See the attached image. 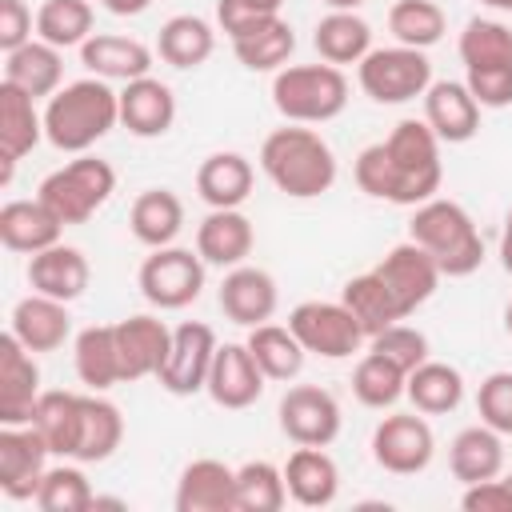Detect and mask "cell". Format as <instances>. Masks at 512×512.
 Returning a JSON list of instances; mask_svg holds the SVG:
<instances>
[{
	"mask_svg": "<svg viewBox=\"0 0 512 512\" xmlns=\"http://www.w3.org/2000/svg\"><path fill=\"white\" fill-rule=\"evenodd\" d=\"M352 172L364 196L416 208L440 192V140L424 120H400L380 144H368L356 156Z\"/></svg>",
	"mask_w": 512,
	"mask_h": 512,
	"instance_id": "6da1fadb",
	"label": "cell"
},
{
	"mask_svg": "<svg viewBox=\"0 0 512 512\" xmlns=\"http://www.w3.org/2000/svg\"><path fill=\"white\" fill-rule=\"evenodd\" d=\"M116 124H120V92L100 76L72 80L60 92H52L44 104V140L56 152L80 156L92 144H100Z\"/></svg>",
	"mask_w": 512,
	"mask_h": 512,
	"instance_id": "7a4b0ae2",
	"label": "cell"
},
{
	"mask_svg": "<svg viewBox=\"0 0 512 512\" xmlns=\"http://www.w3.org/2000/svg\"><path fill=\"white\" fill-rule=\"evenodd\" d=\"M260 168L276 192L292 200H316L336 184V156L328 140L304 124H284L264 136Z\"/></svg>",
	"mask_w": 512,
	"mask_h": 512,
	"instance_id": "3957f363",
	"label": "cell"
},
{
	"mask_svg": "<svg viewBox=\"0 0 512 512\" xmlns=\"http://www.w3.org/2000/svg\"><path fill=\"white\" fill-rule=\"evenodd\" d=\"M408 240H416L436 260L440 276H448V280L472 276L484 264V240H480L468 208L456 200H444V196H432L412 208Z\"/></svg>",
	"mask_w": 512,
	"mask_h": 512,
	"instance_id": "277c9868",
	"label": "cell"
},
{
	"mask_svg": "<svg viewBox=\"0 0 512 512\" xmlns=\"http://www.w3.org/2000/svg\"><path fill=\"white\" fill-rule=\"evenodd\" d=\"M272 104L288 124H328L348 108V76L336 64H284L272 72Z\"/></svg>",
	"mask_w": 512,
	"mask_h": 512,
	"instance_id": "5b68a950",
	"label": "cell"
},
{
	"mask_svg": "<svg viewBox=\"0 0 512 512\" xmlns=\"http://www.w3.org/2000/svg\"><path fill=\"white\" fill-rule=\"evenodd\" d=\"M112 192H116V168L92 152H80L64 168L48 172L36 188V196L60 216L64 228L92 220L112 200Z\"/></svg>",
	"mask_w": 512,
	"mask_h": 512,
	"instance_id": "8992f818",
	"label": "cell"
},
{
	"mask_svg": "<svg viewBox=\"0 0 512 512\" xmlns=\"http://www.w3.org/2000/svg\"><path fill=\"white\" fill-rule=\"evenodd\" d=\"M356 80H360V92L376 104H408L428 92L432 60L424 48H408V44L372 48L356 64Z\"/></svg>",
	"mask_w": 512,
	"mask_h": 512,
	"instance_id": "52a82bcc",
	"label": "cell"
},
{
	"mask_svg": "<svg viewBox=\"0 0 512 512\" xmlns=\"http://www.w3.org/2000/svg\"><path fill=\"white\" fill-rule=\"evenodd\" d=\"M204 256L192 252V248H180V244H164V248H152V256H144L140 272H136V284H140V296L160 308V312H180L188 308L192 300H200L204 292Z\"/></svg>",
	"mask_w": 512,
	"mask_h": 512,
	"instance_id": "ba28073f",
	"label": "cell"
},
{
	"mask_svg": "<svg viewBox=\"0 0 512 512\" xmlns=\"http://www.w3.org/2000/svg\"><path fill=\"white\" fill-rule=\"evenodd\" d=\"M288 328L296 332L304 352L320 360H348L368 340L360 320L344 308V300H300L288 312Z\"/></svg>",
	"mask_w": 512,
	"mask_h": 512,
	"instance_id": "9c48e42d",
	"label": "cell"
},
{
	"mask_svg": "<svg viewBox=\"0 0 512 512\" xmlns=\"http://www.w3.org/2000/svg\"><path fill=\"white\" fill-rule=\"evenodd\" d=\"M216 332L204 324V320H184L172 328V344H168V356L156 372L160 388L172 392V396H196L204 392L208 384V372H212V360H216Z\"/></svg>",
	"mask_w": 512,
	"mask_h": 512,
	"instance_id": "30bf717a",
	"label": "cell"
},
{
	"mask_svg": "<svg viewBox=\"0 0 512 512\" xmlns=\"http://www.w3.org/2000/svg\"><path fill=\"white\" fill-rule=\"evenodd\" d=\"M436 436L424 412H392L372 428V460L392 476H416L432 464Z\"/></svg>",
	"mask_w": 512,
	"mask_h": 512,
	"instance_id": "8fae6325",
	"label": "cell"
},
{
	"mask_svg": "<svg viewBox=\"0 0 512 512\" xmlns=\"http://www.w3.org/2000/svg\"><path fill=\"white\" fill-rule=\"evenodd\" d=\"M276 420L292 444H312V448H328L344 424L336 396L320 384H292L276 404Z\"/></svg>",
	"mask_w": 512,
	"mask_h": 512,
	"instance_id": "7c38bea8",
	"label": "cell"
},
{
	"mask_svg": "<svg viewBox=\"0 0 512 512\" xmlns=\"http://www.w3.org/2000/svg\"><path fill=\"white\" fill-rule=\"evenodd\" d=\"M48 456L52 452L32 424H0V492L8 500H36Z\"/></svg>",
	"mask_w": 512,
	"mask_h": 512,
	"instance_id": "4fadbf2b",
	"label": "cell"
},
{
	"mask_svg": "<svg viewBox=\"0 0 512 512\" xmlns=\"http://www.w3.org/2000/svg\"><path fill=\"white\" fill-rule=\"evenodd\" d=\"M372 272L388 284V292L396 296V304H400L404 320H408L416 308H424V304L432 300L436 284L444 280V276H440V268H436V260H432L416 240H404V244L388 248Z\"/></svg>",
	"mask_w": 512,
	"mask_h": 512,
	"instance_id": "5bb4252c",
	"label": "cell"
},
{
	"mask_svg": "<svg viewBox=\"0 0 512 512\" xmlns=\"http://www.w3.org/2000/svg\"><path fill=\"white\" fill-rule=\"evenodd\" d=\"M264 380L268 376L260 372V364H256L248 344H220L204 392H208V400L216 408L240 412V408H252L264 396Z\"/></svg>",
	"mask_w": 512,
	"mask_h": 512,
	"instance_id": "9a60e30c",
	"label": "cell"
},
{
	"mask_svg": "<svg viewBox=\"0 0 512 512\" xmlns=\"http://www.w3.org/2000/svg\"><path fill=\"white\" fill-rule=\"evenodd\" d=\"M40 364L12 332L0 336V424H32L40 400Z\"/></svg>",
	"mask_w": 512,
	"mask_h": 512,
	"instance_id": "2e32d148",
	"label": "cell"
},
{
	"mask_svg": "<svg viewBox=\"0 0 512 512\" xmlns=\"http://www.w3.org/2000/svg\"><path fill=\"white\" fill-rule=\"evenodd\" d=\"M220 312L240 324V328H256V324H268L276 304H280V288L272 280V272L256 268V264H236L224 272L220 280Z\"/></svg>",
	"mask_w": 512,
	"mask_h": 512,
	"instance_id": "e0dca14e",
	"label": "cell"
},
{
	"mask_svg": "<svg viewBox=\"0 0 512 512\" xmlns=\"http://www.w3.org/2000/svg\"><path fill=\"white\" fill-rule=\"evenodd\" d=\"M168 344H172V328L160 316H152V312L116 320V352H120V376H124V384L144 380V376H156L160 364H164V356H168Z\"/></svg>",
	"mask_w": 512,
	"mask_h": 512,
	"instance_id": "ac0fdd59",
	"label": "cell"
},
{
	"mask_svg": "<svg viewBox=\"0 0 512 512\" xmlns=\"http://www.w3.org/2000/svg\"><path fill=\"white\" fill-rule=\"evenodd\" d=\"M424 100V124L440 144H468L480 132V104L464 80H432Z\"/></svg>",
	"mask_w": 512,
	"mask_h": 512,
	"instance_id": "d6986e66",
	"label": "cell"
},
{
	"mask_svg": "<svg viewBox=\"0 0 512 512\" xmlns=\"http://www.w3.org/2000/svg\"><path fill=\"white\" fill-rule=\"evenodd\" d=\"M176 512H236V468L216 456L184 464L172 496Z\"/></svg>",
	"mask_w": 512,
	"mask_h": 512,
	"instance_id": "ffe728a7",
	"label": "cell"
},
{
	"mask_svg": "<svg viewBox=\"0 0 512 512\" xmlns=\"http://www.w3.org/2000/svg\"><path fill=\"white\" fill-rule=\"evenodd\" d=\"M152 60L156 52L136 40V36H116V32H92L84 44H80V64L88 68V76H100V80H140V76H152Z\"/></svg>",
	"mask_w": 512,
	"mask_h": 512,
	"instance_id": "44dd1931",
	"label": "cell"
},
{
	"mask_svg": "<svg viewBox=\"0 0 512 512\" xmlns=\"http://www.w3.org/2000/svg\"><path fill=\"white\" fill-rule=\"evenodd\" d=\"M8 332L28 348V352H56L68 344L72 336V316L64 300H52L44 292H28L24 300H16Z\"/></svg>",
	"mask_w": 512,
	"mask_h": 512,
	"instance_id": "7402d4cb",
	"label": "cell"
},
{
	"mask_svg": "<svg viewBox=\"0 0 512 512\" xmlns=\"http://www.w3.org/2000/svg\"><path fill=\"white\" fill-rule=\"evenodd\" d=\"M256 228L240 208H208V216L196 228V252L212 268H236L252 256Z\"/></svg>",
	"mask_w": 512,
	"mask_h": 512,
	"instance_id": "603a6c76",
	"label": "cell"
},
{
	"mask_svg": "<svg viewBox=\"0 0 512 512\" xmlns=\"http://www.w3.org/2000/svg\"><path fill=\"white\" fill-rule=\"evenodd\" d=\"M120 124L140 136V140H156L176 124V96L164 80L156 76H140L128 80L120 88Z\"/></svg>",
	"mask_w": 512,
	"mask_h": 512,
	"instance_id": "cb8c5ba5",
	"label": "cell"
},
{
	"mask_svg": "<svg viewBox=\"0 0 512 512\" xmlns=\"http://www.w3.org/2000/svg\"><path fill=\"white\" fill-rule=\"evenodd\" d=\"M28 284L32 292H44L52 300H80L92 284V268H88V256L72 244H52L36 256H28Z\"/></svg>",
	"mask_w": 512,
	"mask_h": 512,
	"instance_id": "d4e9b609",
	"label": "cell"
},
{
	"mask_svg": "<svg viewBox=\"0 0 512 512\" xmlns=\"http://www.w3.org/2000/svg\"><path fill=\"white\" fill-rule=\"evenodd\" d=\"M60 232H64L60 216L40 196H32V200H8L0 208V244L8 252L36 256V252L60 244Z\"/></svg>",
	"mask_w": 512,
	"mask_h": 512,
	"instance_id": "484cf974",
	"label": "cell"
},
{
	"mask_svg": "<svg viewBox=\"0 0 512 512\" xmlns=\"http://www.w3.org/2000/svg\"><path fill=\"white\" fill-rule=\"evenodd\" d=\"M284 484L288 500H296L300 508H328L340 496V468L324 448L296 444V452L284 464Z\"/></svg>",
	"mask_w": 512,
	"mask_h": 512,
	"instance_id": "4316f807",
	"label": "cell"
},
{
	"mask_svg": "<svg viewBox=\"0 0 512 512\" xmlns=\"http://www.w3.org/2000/svg\"><path fill=\"white\" fill-rule=\"evenodd\" d=\"M4 84L28 92L32 100H48L64 88V52L48 40H28L16 52H4Z\"/></svg>",
	"mask_w": 512,
	"mask_h": 512,
	"instance_id": "83f0119b",
	"label": "cell"
},
{
	"mask_svg": "<svg viewBox=\"0 0 512 512\" xmlns=\"http://www.w3.org/2000/svg\"><path fill=\"white\" fill-rule=\"evenodd\" d=\"M124 440V416L104 392L80 396V432H76V452L72 460L80 464H104L116 456Z\"/></svg>",
	"mask_w": 512,
	"mask_h": 512,
	"instance_id": "f1b7e54d",
	"label": "cell"
},
{
	"mask_svg": "<svg viewBox=\"0 0 512 512\" xmlns=\"http://www.w3.org/2000/svg\"><path fill=\"white\" fill-rule=\"evenodd\" d=\"M448 468L460 484H480V480L500 476L504 472V436L496 428H488L484 420L460 428L448 444Z\"/></svg>",
	"mask_w": 512,
	"mask_h": 512,
	"instance_id": "f546056e",
	"label": "cell"
},
{
	"mask_svg": "<svg viewBox=\"0 0 512 512\" xmlns=\"http://www.w3.org/2000/svg\"><path fill=\"white\" fill-rule=\"evenodd\" d=\"M252 184V160L240 152H212L196 168V192L208 208H240L252 196Z\"/></svg>",
	"mask_w": 512,
	"mask_h": 512,
	"instance_id": "4dcf8cb0",
	"label": "cell"
},
{
	"mask_svg": "<svg viewBox=\"0 0 512 512\" xmlns=\"http://www.w3.org/2000/svg\"><path fill=\"white\" fill-rule=\"evenodd\" d=\"M216 52V28L196 16V12H180L168 16L156 32V56L180 72H192L200 64H208V56Z\"/></svg>",
	"mask_w": 512,
	"mask_h": 512,
	"instance_id": "1f68e13d",
	"label": "cell"
},
{
	"mask_svg": "<svg viewBox=\"0 0 512 512\" xmlns=\"http://www.w3.org/2000/svg\"><path fill=\"white\" fill-rule=\"evenodd\" d=\"M72 364L88 392H108L112 384H124L120 376V352H116V324H88L72 340Z\"/></svg>",
	"mask_w": 512,
	"mask_h": 512,
	"instance_id": "d6a6232c",
	"label": "cell"
},
{
	"mask_svg": "<svg viewBox=\"0 0 512 512\" xmlns=\"http://www.w3.org/2000/svg\"><path fill=\"white\" fill-rule=\"evenodd\" d=\"M128 228L144 248L176 244L184 228V200L172 188H144L128 208Z\"/></svg>",
	"mask_w": 512,
	"mask_h": 512,
	"instance_id": "836d02e7",
	"label": "cell"
},
{
	"mask_svg": "<svg viewBox=\"0 0 512 512\" xmlns=\"http://www.w3.org/2000/svg\"><path fill=\"white\" fill-rule=\"evenodd\" d=\"M312 48L324 64H360L372 52V24L360 12H328L312 28Z\"/></svg>",
	"mask_w": 512,
	"mask_h": 512,
	"instance_id": "e575fe53",
	"label": "cell"
},
{
	"mask_svg": "<svg viewBox=\"0 0 512 512\" xmlns=\"http://www.w3.org/2000/svg\"><path fill=\"white\" fill-rule=\"evenodd\" d=\"M404 396L412 400L416 412L424 416H448L464 404V372L456 364H444V360H424L408 372V388Z\"/></svg>",
	"mask_w": 512,
	"mask_h": 512,
	"instance_id": "d590c367",
	"label": "cell"
},
{
	"mask_svg": "<svg viewBox=\"0 0 512 512\" xmlns=\"http://www.w3.org/2000/svg\"><path fill=\"white\" fill-rule=\"evenodd\" d=\"M44 140V112H36V100L12 84L0 80V152L24 160Z\"/></svg>",
	"mask_w": 512,
	"mask_h": 512,
	"instance_id": "8d00e7d4",
	"label": "cell"
},
{
	"mask_svg": "<svg viewBox=\"0 0 512 512\" xmlns=\"http://www.w3.org/2000/svg\"><path fill=\"white\" fill-rule=\"evenodd\" d=\"M244 344L252 348V356H256V364L268 380H296L304 372L308 352H304V344L296 340V332L288 324H272V320L256 324V328H248Z\"/></svg>",
	"mask_w": 512,
	"mask_h": 512,
	"instance_id": "74e56055",
	"label": "cell"
},
{
	"mask_svg": "<svg viewBox=\"0 0 512 512\" xmlns=\"http://www.w3.org/2000/svg\"><path fill=\"white\" fill-rule=\"evenodd\" d=\"M32 428L44 436L52 456L72 460L76 432H80V392H60V388L40 392L36 412H32Z\"/></svg>",
	"mask_w": 512,
	"mask_h": 512,
	"instance_id": "f35d334b",
	"label": "cell"
},
{
	"mask_svg": "<svg viewBox=\"0 0 512 512\" xmlns=\"http://www.w3.org/2000/svg\"><path fill=\"white\" fill-rule=\"evenodd\" d=\"M340 300H344V308L360 320L364 336H376V332H384L388 324L404 320V312H400L396 296L388 292V284H384L372 268H368V272H360V276H352V280L340 288Z\"/></svg>",
	"mask_w": 512,
	"mask_h": 512,
	"instance_id": "ab89813d",
	"label": "cell"
},
{
	"mask_svg": "<svg viewBox=\"0 0 512 512\" xmlns=\"http://www.w3.org/2000/svg\"><path fill=\"white\" fill-rule=\"evenodd\" d=\"M232 52L248 72H280L288 64V56L296 52V32L284 16H272L256 32L232 40Z\"/></svg>",
	"mask_w": 512,
	"mask_h": 512,
	"instance_id": "60d3db41",
	"label": "cell"
},
{
	"mask_svg": "<svg viewBox=\"0 0 512 512\" xmlns=\"http://www.w3.org/2000/svg\"><path fill=\"white\" fill-rule=\"evenodd\" d=\"M404 388H408V372L396 368L392 360H384V356L372 352V348H368V352L356 360V368H352V396H356L364 408L384 412V408H392V404L404 396Z\"/></svg>",
	"mask_w": 512,
	"mask_h": 512,
	"instance_id": "b9f144b4",
	"label": "cell"
},
{
	"mask_svg": "<svg viewBox=\"0 0 512 512\" xmlns=\"http://www.w3.org/2000/svg\"><path fill=\"white\" fill-rule=\"evenodd\" d=\"M388 32L396 36V44H408V48H432L444 40L448 32V16L436 0H396L388 8Z\"/></svg>",
	"mask_w": 512,
	"mask_h": 512,
	"instance_id": "7bdbcfd3",
	"label": "cell"
},
{
	"mask_svg": "<svg viewBox=\"0 0 512 512\" xmlns=\"http://www.w3.org/2000/svg\"><path fill=\"white\" fill-rule=\"evenodd\" d=\"M36 36L52 48H80L92 36V0H44L36 8Z\"/></svg>",
	"mask_w": 512,
	"mask_h": 512,
	"instance_id": "ee69618b",
	"label": "cell"
},
{
	"mask_svg": "<svg viewBox=\"0 0 512 512\" xmlns=\"http://www.w3.org/2000/svg\"><path fill=\"white\" fill-rule=\"evenodd\" d=\"M284 504V468H276L272 460H248L236 468V512H280Z\"/></svg>",
	"mask_w": 512,
	"mask_h": 512,
	"instance_id": "f6af8a7d",
	"label": "cell"
},
{
	"mask_svg": "<svg viewBox=\"0 0 512 512\" xmlns=\"http://www.w3.org/2000/svg\"><path fill=\"white\" fill-rule=\"evenodd\" d=\"M456 52L464 60V72L468 68L512 64V28L504 20H492V16H472L464 24V32H460Z\"/></svg>",
	"mask_w": 512,
	"mask_h": 512,
	"instance_id": "bcb514c9",
	"label": "cell"
},
{
	"mask_svg": "<svg viewBox=\"0 0 512 512\" xmlns=\"http://www.w3.org/2000/svg\"><path fill=\"white\" fill-rule=\"evenodd\" d=\"M96 500L80 460L72 464H48L44 480H40V492H36V508L40 512H88Z\"/></svg>",
	"mask_w": 512,
	"mask_h": 512,
	"instance_id": "7dc6e473",
	"label": "cell"
},
{
	"mask_svg": "<svg viewBox=\"0 0 512 512\" xmlns=\"http://www.w3.org/2000/svg\"><path fill=\"white\" fill-rule=\"evenodd\" d=\"M368 348L380 352L384 360H392V364L404 368V372H412L416 364L428 360V336H424L420 328L404 324V320H396V324H388L384 332L368 336Z\"/></svg>",
	"mask_w": 512,
	"mask_h": 512,
	"instance_id": "c3c4849f",
	"label": "cell"
},
{
	"mask_svg": "<svg viewBox=\"0 0 512 512\" xmlns=\"http://www.w3.org/2000/svg\"><path fill=\"white\" fill-rule=\"evenodd\" d=\"M476 412L500 436H512V372H488L476 388Z\"/></svg>",
	"mask_w": 512,
	"mask_h": 512,
	"instance_id": "681fc988",
	"label": "cell"
},
{
	"mask_svg": "<svg viewBox=\"0 0 512 512\" xmlns=\"http://www.w3.org/2000/svg\"><path fill=\"white\" fill-rule=\"evenodd\" d=\"M468 92L476 96L480 108H508L512 104V64H492V68H468L464 72Z\"/></svg>",
	"mask_w": 512,
	"mask_h": 512,
	"instance_id": "f907efd6",
	"label": "cell"
},
{
	"mask_svg": "<svg viewBox=\"0 0 512 512\" xmlns=\"http://www.w3.org/2000/svg\"><path fill=\"white\" fill-rule=\"evenodd\" d=\"M276 16H280V12H276ZM264 20H272V12L252 8L248 0H216V28H220L228 40H240V36L256 32Z\"/></svg>",
	"mask_w": 512,
	"mask_h": 512,
	"instance_id": "816d5d0a",
	"label": "cell"
},
{
	"mask_svg": "<svg viewBox=\"0 0 512 512\" xmlns=\"http://www.w3.org/2000/svg\"><path fill=\"white\" fill-rule=\"evenodd\" d=\"M32 28H36V16L24 0H0V48L4 52H16L20 44L36 40Z\"/></svg>",
	"mask_w": 512,
	"mask_h": 512,
	"instance_id": "f5cc1de1",
	"label": "cell"
},
{
	"mask_svg": "<svg viewBox=\"0 0 512 512\" xmlns=\"http://www.w3.org/2000/svg\"><path fill=\"white\" fill-rule=\"evenodd\" d=\"M460 508L464 512H512V492H508L504 476H492V480H480V484H464Z\"/></svg>",
	"mask_w": 512,
	"mask_h": 512,
	"instance_id": "db71d44e",
	"label": "cell"
},
{
	"mask_svg": "<svg viewBox=\"0 0 512 512\" xmlns=\"http://www.w3.org/2000/svg\"><path fill=\"white\" fill-rule=\"evenodd\" d=\"M148 4L152 0H104V8L112 16H140V12H148Z\"/></svg>",
	"mask_w": 512,
	"mask_h": 512,
	"instance_id": "11a10c76",
	"label": "cell"
},
{
	"mask_svg": "<svg viewBox=\"0 0 512 512\" xmlns=\"http://www.w3.org/2000/svg\"><path fill=\"white\" fill-rule=\"evenodd\" d=\"M500 264H504V272L512 276V208H508L504 228H500Z\"/></svg>",
	"mask_w": 512,
	"mask_h": 512,
	"instance_id": "9f6ffc18",
	"label": "cell"
},
{
	"mask_svg": "<svg viewBox=\"0 0 512 512\" xmlns=\"http://www.w3.org/2000/svg\"><path fill=\"white\" fill-rule=\"evenodd\" d=\"M328 12H356V8H364L368 0H320Z\"/></svg>",
	"mask_w": 512,
	"mask_h": 512,
	"instance_id": "6f0895ef",
	"label": "cell"
},
{
	"mask_svg": "<svg viewBox=\"0 0 512 512\" xmlns=\"http://www.w3.org/2000/svg\"><path fill=\"white\" fill-rule=\"evenodd\" d=\"M248 4H252V8H260V12H272V16L284 8V0H248Z\"/></svg>",
	"mask_w": 512,
	"mask_h": 512,
	"instance_id": "680465c9",
	"label": "cell"
},
{
	"mask_svg": "<svg viewBox=\"0 0 512 512\" xmlns=\"http://www.w3.org/2000/svg\"><path fill=\"white\" fill-rule=\"evenodd\" d=\"M480 4H488L492 12H512V0H480Z\"/></svg>",
	"mask_w": 512,
	"mask_h": 512,
	"instance_id": "91938a15",
	"label": "cell"
},
{
	"mask_svg": "<svg viewBox=\"0 0 512 512\" xmlns=\"http://www.w3.org/2000/svg\"><path fill=\"white\" fill-rule=\"evenodd\" d=\"M504 328H508V336H512V300H508V308H504Z\"/></svg>",
	"mask_w": 512,
	"mask_h": 512,
	"instance_id": "94428289",
	"label": "cell"
},
{
	"mask_svg": "<svg viewBox=\"0 0 512 512\" xmlns=\"http://www.w3.org/2000/svg\"><path fill=\"white\" fill-rule=\"evenodd\" d=\"M500 476H504V472H500ZM504 484H508V492H512V472H508V476H504Z\"/></svg>",
	"mask_w": 512,
	"mask_h": 512,
	"instance_id": "6125c7cd",
	"label": "cell"
}]
</instances>
